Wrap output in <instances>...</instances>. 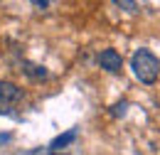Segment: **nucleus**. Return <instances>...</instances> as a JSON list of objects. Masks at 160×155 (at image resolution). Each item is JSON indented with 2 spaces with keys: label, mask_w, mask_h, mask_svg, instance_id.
<instances>
[{
  "label": "nucleus",
  "mask_w": 160,
  "mask_h": 155,
  "mask_svg": "<svg viewBox=\"0 0 160 155\" xmlns=\"http://www.w3.org/2000/svg\"><path fill=\"white\" fill-rule=\"evenodd\" d=\"M131 69L138 81L143 84H155L160 77V59L150 49H136L131 57Z\"/></svg>",
  "instance_id": "f257e3e1"
},
{
  "label": "nucleus",
  "mask_w": 160,
  "mask_h": 155,
  "mask_svg": "<svg viewBox=\"0 0 160 155\" xmlns=\"http://www.w3.org/2000/svg\"><path fill=\"white\" fill-rule=\"evenodd\" d=\"M99 67L106 69V72H111V74H118L123 69V59H121V54L116 49H103L99 54Z\"/></svg>",
  "instance_id": "f03ea898"
},
{
  "label": "nucleus",
  "mask_w": 160,
  "mask_h": 155,
  "mask_svg": "<svg viewBox=\"0 0 160 155\" xmlns=\"http://www.w3.org/2000/svg\"><path fill=\"white\" fill-rule=\"evenodd\" d=\"M20 98H22V89L18 84L0 79V103H18Z\"/></svg>",
  "instance_id": "7ed1b4c3"
},
{
  "label": "nucleus",
  "mask_w": 160,
  "mask_h": 155,
  "mask_svg": "<svg viewBox=\"0 0 160 155\" xmlns=\"http://www.w3.org/2000/svg\"><path fill=\"white\" fill-rule=\"evenodd\" d=\"M22 72H25L30 79H35V81H42V79L49 77L47 67H42V64H32V62H25V64H22Z\"/></svg>",
  "instance_id": "20e7f679"
},
{
  "label": "nucleus",
  "mask_w": 160,
  "mask_h": 155,
  "mask_svg": "<svg viewBox=\"0 0 160 155\" xmlns=\"http://www.w3.org/2000/svg\"><path fill=\"white\" fill-rule=\"evenodd\" d=\"M72 140H77V128L67 131L64 136H57L54 140H52V143H49V150H52V153H59L62 148H64V145H69Z\"/></svg>",
  "instance_id": "39448f33"
},
{
  "label": "nucleus",
  "mask_w": 160,
  "mask_h": 155,
  "mask_svg": "<svg viewBox=\"0 0 160 155\" xmlns=\"http://www.w3.org/2000/svg\"><path fill=\"white\" fill-rule=\"evenodd\" d=\"M113 5L121 8V10H126V12H136V10H138V5H136V2H128V0H116Z\"/></svg>",
  "instance_id": "423d86ee"
},
{
  "label": "nucleus",
  "mask_w": 160,
  "mask_h": 155,
  "mask_svg": "<svg viewBox=\"0 0 160 155\" xmlns=\"http://www.w3.org/2000/svg\"><path fill=\"white\" fill-rule=\"evenodd\" d=\"M111 113H113V116H123V113H126V103H116Z\"/></svg>",
  "instance_id": "0eeeda50"
},
{
  "label": "nucleus",
  "mask_w": 160,
  "mask_h": 155,
  "mask_svg": "<svg viewBox=\"0 0 160 155\" xmlns=\"http://www.w3.org/2000/svg\"><path fill=\"white\" fill-rule=\"evenodd\" d=\"M32 5H35V8H47V5H49V2H47V0H35V2H32Z\"/></svg>",
  "instance_id": "6e6552de"
},
{
  "label": "nucleus",
  "mask_w": 160,
  "mask_h": 155,
  "mask_svg": "<svg viewBox=\"0 0 160 155\" xmlns=\"http://www.w3.org/2000/svg\"><path fill=\"white\" fill-rule=\"evenodd\" d=\"M10 138H12V136H10V133H0V143H8Z\"/></svg>",
  "instance_id": "1a4fd4ad"
},
{
  "label": "nucleus",
  "mask_w": 160,
  "mask_h": 155,
  "mask_svg": "<svg viewBox=\"0 0 160 155\" xmlns=\"http://www.w3.org/2000/svg\"><path fill=\"white\" fill-rule=\"evenodd\" d=\"M54 155H59V153H54ZM62 155H64V153H62Z\"/></svg>",
  "instance_id": "9d476101"
}]
</instances>
